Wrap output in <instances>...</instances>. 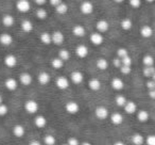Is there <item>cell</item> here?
Listing matches in <instances>:
<instances>
[{
    "mask_svg": "<svg viewBox=\"0 0 155 145\" xmlns=\"http://www.w3.org/2000/svg\"><path fill=\"white\" fill-rule=\"evenodd\" d=\"M25 109H26L27 112L30 113V114H35V113L38 111L39 107H38V104H37L35 100L29 99V100H27L26 104H25Z\"/></svg>",
    "mask_w": 155,
    "mask_h": 145,
    "instance_id": "1",
    "label": "cell"
},
{
    "mask_svg": "<svg viewBox=\"0 0 155 145\" xmlns=\"http://www.w3.org/2000/svg\"><path fill=\"white\" fill-rule=\"evenodd\" d=\"M65 110L69 113V114H77L79 111H80V106L79 104L75 102H68L65 105Z\"/></svg>",
    "mask_w": 155,
    "mask_h": 145,
    "instance_id": "2",
    "label": "cell"
},
{
    "mask_svg": "<svg viewBox=\"0 0 155 145\" xmlns=\"http://www.w3.org/2000/svg\"><path fill=\"white\" fill-rule=\"evenodd\" d=\"M95 114L99 119H105L110 116V112H108L107 108H105L104 106L97 107L95 110Z\"/></svg>",
    "mask_w": 155,
    "mask_h": 145,
    "instance_id": "3",
    "label": "cell"
},
{
    "mask_svg": "<svg viewBox=\"0 0 155 145\" xmlns=\"http://www.w3.org/2000/svg\"><path fill=\"white\" fill-rule=\"evenodd\" d=\"M70 80H71V82L74 83V85H80V83H82L83 80H84V75H83L82 71H74L71 73Z\"/></svg>",
    "mask_w": 155,
    "mask_h": 145,
    "instance_id": "4",
    "label": "cell"
},
{
    "mask_svg": "<svg viewBox=\"0 0 155 145\" xmlns=\"http://www.w3.org/2000/svg\"><path fill=\"white\" fill-rule=\"evenodd\" d=\"M16 8L21 13H27L30 10L31 5L28 0H18L17 2H16Z\"/></svg>",
    "mask_w": 155,
    "mask_h": 145,
    "instance_id": "5",
    "label": "cell"
},
{
    "mask_svg": "<svg viewBox=\"0 0 155 145\" xmlns=\"http://www.w3.org/2000/svg\"><path fill=\"white\" fill-rule=\"evenodd\" d=\"M80 9L84 15H89L94 12V5L89 1H84V2L81 3Z\"/></svg>",
    "mask_w": 155,
    "mask_h": 145,
    "instance_id": "6",
    "label": "cell"
},
{
    "mask_svg": "<svg viewBox=\"0 0 155 145\" xmlns=\"http://www.w3.org/2000/svg\"><path fill=\"white\" fill-rule=\"evenodd\" d=\"M55 85L60 90H66V89H68V87H69V80L66 78V77L60 76L56 78Z\"/></svg>",
    "mask_w": 155,
    "mask_h": 145,
    "instance_id": "7",
    "label": "cell"
},
{
    "mask_svg": "<svg viewBox=\"0 0 155 145\" xmlns=\"http://www.w3.org/2000/svg\"><path fill=\"white\" fill-rule=\"evenodd\" d=\"M91 42L94 44L95 46H99L103 43L104 39H103V35L99 32H95V33H91V37H89Z\"/></svg>",
    "mask_w": 155,
    "mask_h": 145,
    "instance_id": "8",
    "label": "cell"
},
{
    "mask_svg": "<svg viewBox=\"0 0 155 145\" xmlns=\"http://www.w3.org/2000/svg\"><path fill=\"white\" fill-rule=\"evenodd\" d=\"M108 28H110V24H108V22H106V20H104V19L99 20V22H97V24H96L97 32L101 33V34L106 32V31L108 30Z\"/></svg>",
    "mask_w": 155,
    "mask_h": 145,
    "instance_id": "9",
    "label": "cell"
},
{
    "mask_svg": "<svg viewBox=\"0 0 155 145\" xmlns=\"http://www.w3.org/2000/svg\"><path fill=\"white\" fill-rule=\"evenodd\" d=\"M65 41V36L61 31H55L52 33V43L55 45H62Z\"/></svg>",
    "mask_w": 155,
    "mask_h": 145,
    "instance_id": "10",
    "label": "cell"
},
{
    "mask_svg": "<svg viewBox=\"0 0 155 145\" xmlns=\"http://www.w3.org/2000/svg\"><path fill=\"white\" fill-rule=\"evenodd\" d=\"M19 81L22 85L28 87V85H30L31 83H32L33 78L29 73H22V74H20V76H19Z\"/></svg>",
    "mask_w": 155,
    "mask_h": 145,
    "instance_id": "11",
    "label": "cell"
},
{
    "mask_svg": "<svg viewBox=\"0 0 155 145\" xmlns=\"http://www.w3.org/2000/svg\"><path fill=\"white\" fill-rule=\"evenodd\" d=\"M88 48L86 47L85 45H79L77 48H75V54H77L79 58H86L88 56Z\"/></svg>",
    "mask_w": 155,
    "mask_h": 145,
    "instance_id": "12",
    "label": "cell"
},
{
    "mask_svg": "<svg viewBox=\"0 0 155 145\" xmlns=\"http://www.w3.org/2000/svg\"><path fill=\"white\" fill-rule=\"evenodd\" d=\"M37 80L41 85H46L50 82L51 77H50V75L48 74L47 71H41V73H39L38 77H37Z\"/></svg>",
    "mask_w": 155,
    "mask_h": 145,
    "instance_id": "13",
    "label": "cell"
},
{
    "mask_svg": "<svg viewBox=\"0 0 155 145\" xmlns=\"http://www.w3.org/2000/svg\"><path fill=\"white\" fill-rule=\"evenodd\" d=\"M3 62H5V66L14 67V66H16V64H17V58H16L14 54H8V56L5 57Z\"/></svg>",
    "mask_w": 155,
    "mask_h": 145,
    "instance_id": "14",
    "label": "cell"
},
{
    "mask_svg": "<svg viewBox=\"0 0 155 145\" xmlns=\"http://www.w3.org/2000/svg\"><path fill=\"white\" fill-rule=\"evenodd\" d=\"M0 43L3 46H10L13 43V36L9 33H2L0 34Z\"/></svg>",
    "mask_w": 155,
    "mask_h": 145,
    "instance_id": "15",
    "label": "cell"
},
{
    "mask_svg": "<svg viewBox=\"0 0 155 145\" xmlns=\"http://www.w3.org/2000/svg\"><path fill=\"white\" fill-rule=\"evenodd\" d=\"M72 33L74 36H78V37H82L85 35V33H86V30H85V28L83 26H81V25H75L74 27L72 28Z\"/></svg>",
    "mask_w": 155,
    "mask_h": 145,
    "instance_id": "16",
    "label": "cell"
},
{
    "mask_svg": "<svg viewBox=\"0 0 155 145\" xmlns=\"http://www.w3.org/2000/svg\"><path fill=\"white\" fill-rule=\"evenodd\" d=\"M5 88L9 90V91L13 92V91H15V90L17 89L18 82L14 78H9V79H7V80L5 81Z\"/></svg>",
    "mask_w": 155,
    "mask_h": 145,
    "instance_id": "17",
    "label": "cell"
},
{
    "mask_svg": "<svg viewBox=\"0 0 155 145\" xmlns=\"http://www.w3.org/2000/svg\"><path fill=\"white\" fill-rule=\"evenodd\" d=\"M88 87H89V89H91V91L97 92V91H99V90L101 89V82H100L99 79L93 78V79H91V80H89Z\"/></svg>",
    "mask_w": 155,
    "mask_h": 145,
    "instance_id": "18",
    "label": "cell"
},
{
    "mask_svg": "<svg viewBox=\"0 0 155 145\" xmlns=\"http://www.w3.org/2000/svg\"><path fill=\"white\" fill-rule=\"evenodd\" d=\"M25 132H26V130H25V127L22 125H15L13 127V134L16 136V138H22V136H25Z\"/></svg>",
    "mask_w": 155,
    "mask_h": 145,
    "instance_id": "19",
    "label": "cell"
},
{
    "mask_svg": "<svg viewBox=\"0 0 155 145\" xmlns=\"http://www.w3.org/2000/svg\"><path fill=\"white\" fill-rule=\"evenodd\" d=\"M110 122H112L114 125H121L123 122V116L122 114H120V113L118 112H115L113 113L112 115H110Z\"/></svg>",
    "mask_w": 155,
    "mask_h": 145,
    "instance_id": "20",
    "label": "cell"
},
{
    "mask_svg": "<svg viewBox=\"0 0 155 145\" xmlns=\"http://www.w3.org/2000/svg\"><path fill=\"white\" fill-rule=\"evenodd\" d=\"M20 27H21L22 31L26 33H30L31 31L33 30V24L31 20L29 19H25L21 22V25H20Z\"/></svg>",
    "mask_w": 155,
    "mask_h": 145,
    "instance_id": "21",
    "label": "cell"
},
{
    "mask_svg": "<svg viewBox=\"0 0 155 145\" xmlns=\"http://www.w3.org/2000/svg\"><path fill=\"white\" fill-rule=\"evenodd\" d=\"M34 124L36 127L38 128H44L47 125V119H46L44 115H37L34 119Z\"/></svg>",
    "mask_w": 155,
    "mask_h": 145,
    "instance_id": "22",
    "label": "cell"
},
{
    "mask_svg": "<svg viewBox=\"0 0 155 145\" xmlns=\"http://www.w3.org/2000/svg\"><path fill=\"white\" fill-rule=\"evenodd\" d=\"M124 111L127 114H134L137 111V106L134 102H127L124 106Z\"/></svg>",
    "mask_w": 155,
    "mask_h": 145,
    "instance_id": "23",
    "label": "cell"
},
{
    "mask_svg": "<svg viewBox=\"0 0 155 145\" xmlns=\"http://www.w3.org/2000/svg\"><path fill=\"white\" fill-rule=\"evenodd\" d=\"M112 88L116 91H120L124 88V82L120 78H114L112 80Z\"/></svg>",
    "mask_w": 155,
    "mask_h": 145,
    "instance_id": "24",
    "label": "cell"
},
{
    "mask_svg": "<svg viewBox=\"0 0 155 145\" xmlns=\"http://www.w3.org/2000/svg\"><path fill=\"white\" fill-rule=\"evenodd\" d=\"M39 40L45 45H49L52 43V34H50L49 32H43L39 35Z\"/></svg>",
    "mask_w": 155,
    "mask_h": 145,
    "instance_id": "25",
    "label": "cell"
},
{
    "mask_svg": "<svg viewBox=\"0 0 155 145\" xmlns=\"http://www.w3.org/2000/svg\"><path fill=\"white\" fill-rule=\"evenodd\" d=\"M140 34H141L142 37H146V39H149V37L152 36L153 34V29L151 28L150 26H143L140 29Z\"/></svg>",
    "mask_w": 155,
    "mask_h": 145,
    "instance_id": "26",
    "label": "cell"
},
{
    "mask_svg": "<svg viewBox=\"0 0 155 145\" xmlns=\"http://www.w3.org/2000/svg\"><path fill=\"white\" fill-rule=\"evenodd\" d=\"M132 142H133L134 145H142L146 141V139L141 136L140 133H135L132 136Z\"/></svg>",
    "mask_w": 155,
    "mask_h": 145,
    "instance_id": "27",
    "label": "cell"
},
{
    "mask_svg": "<svg viewBox=\"0 0 155 145\" xmlns=\"http://www.w3.org/2000/svg\"><path fill=\"white\" fill-rule=\"evenodd\" d=\"M149 117H150V115H149L148 111L139 110L137 112V119L139 122H141V123H144V122H147L149 119Z\"/></svg>",
    "mask_w": 155,
    "mask_h": 145,
    "instance_id": "28",
    "label": "cell"
},
{
    "mask_svg": "<svg viewBox=\"0 0 155 145\" xmlns=\"http://www.w3.org/2000/svg\"><path fill=\"white\" fill-rule=\"evenodd\" d=\"M2 24L5 27H12L14 25V17L10 14H7L2 17Z\"/></svg>",
    "mask_w": 155,
    "mask_h": 145,
    "instance_id": "29",
    "label": "cell"
},
{
    "mask_svg": "<svg viewBox=\"0 0 155 145\" xmlns=\"http://www.w3.org/2000/svg\"><path fill=\"white\" fill-rule=\"evenodd\" d=\"M142 63L144 64V67H150L154 66V58L151 54H146L142 58Z\"/></svg>",
    "mask_w": 155,
    "mask_h": 145,
    "instance_id": "30",
    "label": "cell"
},
{
    "mask_svg": "<svg viewBox=\"0 0 155 145\" xmlns=\"http://www.w3.org/2000/svg\"><path fill=\"white\" fill-rule=\"evenodd\" d=\"M64 61L63 60H61L60 58H54V59H52V61H51V65H52V67L53 68H55V69H61L63 66H64Z\"/></svg>",
    "mask_w": 155,
    "mask_h": 145,
    "instance_id": "31",
    "label": "cell"
},
{
    "mask_svg": "<svg viewBox=\"0 0 155 145\" xmlns=\"http://www.w3.org/2000/svg\"><path fill=\"white\" fill-rule=\"evenodd\" d=\"M97 67L99 69H101V71H105L106 68L108 67V62L106 59H98L97 60Z\"/></svg>",
    "mask_w": 155,
    "mask_h": 145,
    "instance_id": "32",
    "label": "cell"
},
{
    "mask_svg": "<svg viewBox=\"0 0 155 145\" xmlns=\"http://www.w3.org/2000/svg\"><path fill=\"white\" fill-rule=\"evenodd\" d=\"M120 26L123 30H130L132 28V26H133V22H132V20L130 18H124V19L121 20Z\"/></svg>",
    "mask_w": 155,
    "mask_h": 145,
    "instance_id": "33",
    "label": "cell"
},
{
    "mask_svg": "<svg viewBox=\"0 0 155 145\" xmlns=\"http://www.w3.org/2000/svg\"><path fill=\"white\" fill-rule=\"evenodd\" d=\"M58 58L65 62V61L70 59V52L67 49H61L60 51H58Z\"/></svg>",
    "mask_w": 155,
    "mask_h": 145,
    "instance_id": "34",
    "label": "cell"
},
{
    "mask_svg": "<svg viewBox=\"0 0 155 145\" xmlns=\"http://www.w3.org/2000/svg\"><path fill=\"white\" fill-rule=\"evenodd\" d=\"M154 74H155V67L154 66L144 67L143 68V76L147 77V78H152Z\"/></svg>",
    "mask_w": 155,
    "mask_h": 145,
    "instance_id": "35",
    "label": "cell"
},
{
    "mask_svg": "<svg viewBox=\"0 0 155 145\" xmlns=\"http://www.w3.org/2000/svg\"><path fill=\"white\" fill-rule=\"evenodd\" d=\"M55 11L58 14H60V15H64V14L67 13V11H68V7H67L66 3L62 2L58 7L55 8Z\"/></svg>",
    "mask_w": 155,
    "mask_h": 145,
    "instance_id": "36",
    "label": "cell"
},
{
    "mask_svg": "<svg viewBox=\"0 0 155 145\" xmlns=\"http://www.w3.org/2000/svg\"><path fill=\"white\" fill-rule=\"evenodd\" d=\"M115 102H116V105H117V106L123 107V108H124V106L127 105V98H125L124 96L118 95V96H116V98H115Z\"/></svg>",
    "mask_w": 155,
    "mask_h": 145,
    "instance_id": "37",
    "label": "cell"
},
{
    "mask_svg": "<svg viewBox=\"0 0 155 145\" xmlns=\"http://www.w3.org/2000/svg\"><path fill=\"white\" fill-rule=\"evenodd\" d=\"M44 142H45L46 145H55L56 139L54 138L52 134H47V136H45V138H44Z\"/></svg>",
    "mask_w": 155,
    "mask_h": 145,
    "instance_id": "38",
    "label": "cell"
},
{
    "mask_svg": "<svg viewBox=\"0 0 155 145\" xmlns=\"http://www.w3.org/2000/svg\"><path fill=\"white\" fill-rule=\"evenodd\" d=\"M47 16H48V13H47V11H46L45 9H38L36 11V17L38 18V19H41V20H44V19H46L47 18Z\"/></svg>",
    "mask_w": 155,
    "mask_h": 145,
    "instance_id": "39",
    "label": "cell"
},
{
    "mask_svg": "<svg viewBox=\"0 0 155 145\" xmlns=\"http://www.w3.org/2000/svg\"><path fill=\"white\" fill-rule=\"evenodd\" d=\"M127 56H129V51H127L125 48H119V49L117 50V57H118L119 59H121V60Z\"/></svg>",
    "mask_w": 155,
    "mask_h": 145,
    "instance_id": "40",
    "label": "cell"
},
{
    "mask_svg": "<svg viewBox=\"0 0 155 145\" xmlns=\"http://www.w3.org/2000/svg\"><path fill=\"white\" fill-rule=\"evenodd\" d=\"M8 112H9V108L3 104L0 105V116H5L8 114Z\"/></svg>",
    "mask_w": 155,
    "mask_h": 145,
    "instance_id": "41",
    "label": "cell"
},
{
    "mask_svg": "<svg viewBox=\"0 0 155 145\" xmlns=\"http://www.w3.org/2000/svg\"><path fill=\"white\" fill-rule=\"evenodd\" d=\"M146 142L148 145H155V134H150L147 136Z\"/></svg>",
    "mask_w": 155,
    "mask_h": 145,
    "instance_id": "42",
    "label": "cell"
},
{
    "mask_svg": "<svg viewBox=\"0 0 155 145\" xmlns=\"http://www.w3.org/2000/svg\"><path fill=\"white\" fill-rule=\"evenodd\" d=\"M121 62H122V65H124V66H131L132 65V59L130 56L125 57V58H123L122 60H121Z\"/></svg>",
    "mask_w": 155,
    "mask_h": 145,
    "instance_id": "43",
    "label": "cell"
},
{
    "mask_svg": "<svg viewBox=\"0 0 155 145\" xmlns=\"http://www.w3.org/2000/svg\"><path fill=\"white\" fill-rule=\"evenodd\" d=\"M130 5H131L132 8H139L140 5H141V1L140 0H130Z\"/></svg>",
    "mask_w": 155,
    "mask_h": 145,
    "instance_id": "44",
    "label": "cell"
},
{
    "mask_svg": "<svg viewBox=\"0 0 155 145\" xmlns=\"http://www.w3.org/2000/svg\"><path fill=\"white\" fill-rule=\"evenodd\" d=\"M131 66H124V65H122V66L120 67V71L122 73L123 75H129L130 73H131Z\"/></svg>",
    "mask_w": 155,
    "mask_h": 145,
    "instance_id": "45",
    "label": "cell"
},
{
    "mask_svg": "<svg viewBox=\"0 0 155 145\" xmlns=\"http://www.w3.org/2000/svg\"><path fill=\"white\" fill-rule=\"evenodd\" d=\"M146 85H147V88H148L149 91H152V90H155V81H153L152 79H150V80L147 81Z\"/></svg>",
    "mask_w": 155,
    "mask_h": 145,
    "instance_id": "46",
    "label": "cell"
},
{
    "mask_svg": "<svg viewBox=\"0 0 155 145\" xmlns=\"http://www.w3.org/2000/svg\"><path fill=\"white\" fill-rule=\"evenodd\" d=\"M67 144L68 145H81L77 138H69L68 141H67Z\"/></svg>",
    "mask_w": 155,
    "mask_h": 145,
    "instance_id": "47",
    "label": "cell"
},
{
    "mask_svg": "<svg viewBox=\"0 0 155 145\" xmlns=\"http://www.w3.org/2000/svg\"><path fill=\"white\" fill-rule=\"evenodd\" d=\"M113 64H114L115 67H119L120 68L121 66H122V62H121V59L119 58H116L113 60Z\"/></svg>",
    "mask_w": 155,
    "mask_h": 145,
    "instance_id": "48",
    "label": "cell"
},
{
    "mask_svg": "<svg viewBox=\"0 0 155 145\" xmlns=\"http://www.w3.org/2000/svg\"><path fill=\"white\" fill-rule=\"evenodd\" d=\"M50 3H51L54 8H56L62 3V1H61V0H50Z\"/></svg>",
    "mask_w": 155,
    "mask_h": 145,
    "instance_id": "49",
    "label": "cell"
},
{
    "mask_svg": "<svg viewBox=\"0 0 155 145\" xmlns=\"http://www.w3.org/2000/svg\"><path fill=\"white\" fill-rule=\"evenodd\" d=\"M29 145H41V143L38 140H32L29 143Z\"/></svg>",
    "mask_w": 155,
    "mask_h": 145,
    "instance_id": "50",
    "label": "cell"
},
{
    "mask_svg": "<svg viewBox=\"0 0 155 145\" xmlns=\"http://www.w3.org/2000/svg\"><path fill=\"white\" fill-rule=\"evenodd\" d=\"M149 96H150L152 99H155V90H152V91H149Z\"/></svg>",
    "mask_w": 155,
    "mask_h": 145,
    "instance_id": "51",
    "label": "cell"
},
{
    "mask_svg": "<svg viewBox=\"0 0 155 145\" xmlns=\"http://www.w3.org/2000/svg\"><path fill=\"white\" fill-rule=\"evenodd\" d=\"M35 2H36L37 5H44L46 3V1H45V0H35Z\"/></svg>",
    "mask_w": 155,
    "mask_h": 145,
    "instance_id": "52",
    "label": "cell"
},
{
    "mask_svg": "<svg viewBox=\"0 0 155 145\" xmlns=\"http://www.w3.org/2000/svg\"><path fill=\"white\" fill-rule=\"evenodd\" d=\"M114 145H125L123 142H121V141H117V142L114 143Z\"/></svg>",
    "mask_w": 155,
    "mask_h": 145,
    "instance_id": "53",
    "label": "cell"
},
{
    "mask_svg": "<svg viewBox=\"0 0 155 145\" xmlns=\"http://www.w3.org/2000/svg\"><path fill=\"white\" fill-rule=\"evenodd\" d=\"M81 145H93V144H91V143H89V142H83Z\"/></svg>",
    "mask_w": 155,
    "mask_h": 145,
    "instance_id": "54",
    "label": "cell"
},
{
    "mask_svg": "<svg viewBox=\"0 0 155 145\" xmlns=\"http://www.w3.org/2000/svg\"><path fill=\"white\" fill-rule=\"evenodd\" d=\"M1 104H2V96L0 95V105H1Z\"/></svg>",
    "mask_w": 155,
    "mask_h": 145,
    "instance_id": "55",
    "label": "cell"
},
{
    "mask_svg": "<svg viewBox=\"0 0 155 145\" xmlns=\"http://www.w3.org/2000/svg\"><path fill=\"white\" fill-rule=\"evenodd\" d=\"M151 79H152V80H153V81H155V74H154V75H153V77H152V78H151Z\"/></svg>",
    "mask_w": 155,
    "mask_h": 145,
    "instance_id": "56",
    "label": "cell"
},
{
    "mask_svg": "<svg viewBox=\"0 0 155 145\" xmlns=\"http://www.w3.org/2000/svg\"><path fill=\"white\" fill-rule=\"evenodd\" d=\"M63 145H68V144H67V143H65V144H63Z\"/></svg>",
    "mask_w": 155,
    "mask_h": 145,
    "instance_id": "57",
    "label": "cell"
}]
</instances>
